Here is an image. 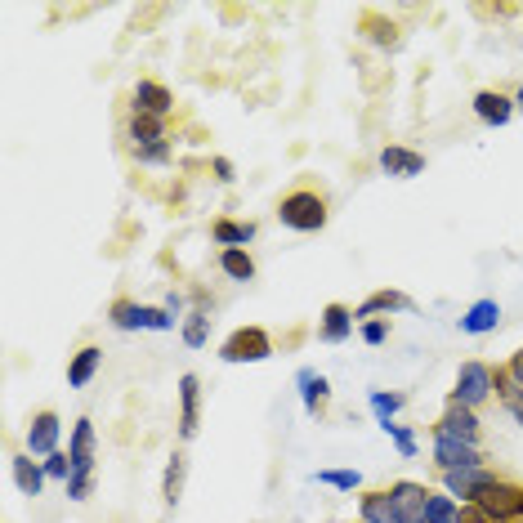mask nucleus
Returning <instances> with one entry per match:
<instances>
[{"mask_svg":"<svg viewBox=\"0 0 523 523\" xmlns=\"http://www.w3.org/2000/svg\"><path fill=\"white\" fill-rule=\"evenodd\" d=\"M296 385H300L304 412H309L313 421H322V416H327V407H331V380L322 376V372H313V367H300Z\"/></svg>","mask_w":523,"mask_h":523,"instance_id":"13","label":"nucleus"},{"mask_svg":"<svg viewBox=\"0 0 523 523\" xmlns=\"http://www.w3.org/2000/svg\"><path fill=\"white\" fill-rule=\"evenodd\" d=\"M41 465H45V479H54V483H68V479H72V470H76L68 452H50Z\"/></svg>","mask_w":523,"mask_h":523,"instance_id":"36","label":"nucleus"},{"mask_svg":"<svg viewBox=\"0 0 523 523\" xmlns=\"http://www.w3.org/2000/svg\"><path fill=\"white\" fill-rule=\"evenodd\" d=\"M220 358L224 363H264L273 358V336L264 327H237L220 345Z\"/></svg>","mask_w":523,"mask_h":523,"instance_id":"5","label":"nucleus"},{"mask_svg":"<svg viewBox=\"0 0 523 523\" xmlns=\"http://www.w3.org/2000/svg\"><path fill=\"white\" fill-rule=\"evenodd\" d=\"M501 327V304L497 300H474L461 318V331L465 336H488V331Z\"/></svg>","mask_w":523,"mask_h":523,"instance_id":"21","label":"nucleus"},{"mask_svg":"<svg viewBox=\"0 0 523 523\" xmlns=\"http://www.w3.org/2000/svg\"><path fill=\"white\" fill-rule=\"evenodd\" d=\"M63 488H68L72 501H85V497H90V488H94V465H76L72 479L63 483Z\"/></svg>","mask_w":523,"mask_h":523,"instance_id":"35","label":"nucleus"},{"mask_svg":"<svg viewBox=\"0 0 523 523\" xmlns=\"http://www.w3.org/2000/svg\"><path fill=\"white\" fill-rule=\"evenodd\" d=\"M358 336H363V345H385V340H389V322L385 318L363 322V327H358Z\"/></svg>","mask_w":523,"mask_h":523,"instance_id":"37","label":"nucleus"},{"mask_svg":"<svg viewBox=\"0 0 523 523\" xmlns=\"http://www.w3.org/2000/svg\"><path fill=\"white\" fill-rule=\"evenodd\" d=\"M506 372H510V376H515V380H519V385H523V349H515V354H510V363H506Z\"/></svg>","mask_w":523,"mask_h":523,"instance_id":"40","label":"nucleus"},{"mask_svg":"<svg viewBox=\"0 0 523 523\" xmlns=\"http://www.w3.org/2000/svg\"><path fill=\"white\" fill-rule=\"evenodd\" d=\"M211 170H215L220 184H233V179H237V170H233V161H228V157H211Z\"/></svg>","mask_w":523,"mask_h":523,"instance_id":"38","label":"nucleus"},{"mask_svg":"<svg viewBox=\"0 0 523 523\" xmlns=\"http://www.w3.org/2000/svg\"><path fill=\"white\" fill-rule=\"evenodd\" d=\"M99 367H103V349L99 345H81L72 354V363H68V385L72 389H85L94 376H99Z\"/></svg>","mask_w":523,"mask_h":523,"instance_id":"22","label":"nucleus"},{"mask_svg":"<svg viewBox=\"0 0 523 523\" xmlns=\"http://www.w3.org/2000/svg\"><path fill=\"white\" fill-rule=\"evenodd\" d=\"M389 492H394V501L407 523H425V506H430V488H425V483L398 479V483H389Z\"/></svg>","mask_w":523,"mask_h":523,"instance_id":"17","label":"nucleus"},{"mask_svg":"<svg viewBox=\"0 0 523 523\" xmlns=\"http://www.w3.org/2000/svg\"><path fill=\"white\" fill-rule=\"evenodd\" d=\"M184 483H188V456L175 452L166 461V474H161V501H166V506H179V497H184Z\"/></svg>","mask_w":523,"mask_h":523,"instance_id":"25","label":"nucleus"},{"mask_svg":"<svg viewBox=\"0 0 523 523\" xmlns=\"http://www.w3.org/2000/svg\"><path fill=\"white\" fill-rule=\"evenodd\" d=\"M358 523H363V519H358Z\"/></svg>","mask_w":523,"mask_h":523,"instance_id":"42","label":"nucleus"},{"mask_svg":"<svg viewBox=\"0 0 523 523\" xmlns=\"http://www.w3.org/2000/svg\"><path fill=\"white\" fill-rule=\"evenodd\" d=\"M170 157H175V139H166V144H157V148H135L130 152L135 166H170Z\"/></svg>","mask_w":523,"mask_h":523,"instance_id":"32","label":"nucleus"},{"mask_svg":"<svg viewBox=\"0 0 523 523\" xmlns=\"http://www.w3.org/2000/svg\"><path fill=\"white\" fill-rule=\"evenodd\" d=\"M497 479H501V470H492V465H479V470H452V474H443V492L456 497L461 506H470V501H479Z\"/></svg>","mask_w":523,"mask_h":523,"instance_id":"8","label":"nucleus"},{"mask_svg":"<svg viewBox=\"0 0 523 523\" xmlns=\"http://www.w3.org/2000/svg\"><path fill=\"white\" fill-rule=\"evenodd\" d=\"M456 523H492V519L483 515V510L470 501V506H461V515H456Z\"/></svg>","mask_w":523,"mask_h":523,"instance_id":"39","label":"nucleus"},{"mask_svg":"<svg viewBox=\"0 0 523 523\" xmlns=\"http://www.w3.org/2000/svg\"><path fill=\"white\" fill-rule=\"evenodd\" d=\"M474 117H479L483 126H506V121L515 117V99L501 90H479L474 94Z\"/></svg>","mask_w":523,"mask_h":523,"instance_id":"20","label":"nucleus"},{"mask_svg":"<svg viewBox=\"0 0 523 523\" xmlns=\"http://www.w3.org/2000/svg\"><path fill=\"white\" fill-rule=\"evenodd\" d=\"M380 430H385L389 439H394V448H398V456H403V461H412V456H416V434L407 430V425H398V421H380Z\"/></svg>","mask_w":523,"mask_h":523,"instance_id":"33","label":"nucleus"},{"mask_svg":"<svg viewBox=\"0 0 523 523\" xmlns=\"http://www.w3.org/2000/svg\"><path fill=\"white\" fill-rule=\"evenodd\" d=\"M434 465H439L443 474H452V470H479V465H488V452H483V443L434 439Z\"/></svg>","mask_w":523,"mask_h":523,"instance_id":"9","label":"nucleus"},{"mask_svg":"<svg viewBox=\"0 0 523 523\" xmlns=\"http://www.w3.org/2000/svg\"><path fill=\"white\" fill-rule=\"evenodd\" d=\"M197 425H202V376L184 372L179 376V439H193Z\"/></svg>","mask_w":523,"mask_h":523,"instance_id":"10","label":"nucleus"},{"mask_svg":"<svg viewBox=\"0 0 523 523\" xmlns=\"http://www.w3.org/2000/svg\"><path fill=\"white\" fill-rule=\"evenodd\" d=\"M363 36L372 45H380V50H394L398 41H403V36H398V23H389V18H380V14H363Z\"/></svg>","mask_w":523,"mask_h":523,"instance_id":"28","label":"nucleus"},{"mask_svg":"<svg viewBox=\"0 0 523 523\" xmlns=\"http://www.w3.org/2000/svg\"><path fill=\"white\" fill-rule=\"evenodd\" d=\"M130 112L170 121V117H175V94H170V85L152 81V76H139V81L130 85Z\"/></svg>","mask_w":523,"mask_h":523,"instance_id":"7","label":"nucleus"},{"mask_svg":"<svg viewBox=\"0 0 523 523\" xmlns=\"http://www.w3.org/2000/svg\"><path fill=\"white\" fill-rule=\"evenodd\" d=\"M121 139H126V152H135V148H157V144H166L170 135H166V121L130 112L126 126H121Z\"/></svg>","mask_w":523,"mask_h":523,"instance_id":"14","label":"nucleus"},{"mask_svg":"<svg viewBox=\"0 0 523 523\" xmlns=\"http://www.w3.org/2000/svg\"><path fill=\"white\" fill-rule=\"evenodd\" d=\"M211 237H215V246H246V242H255V224L251 220H215L211 224Z\"/></svg>","mask_w":523,"mask_h":523,"instance_id":"27","label":"nucleus"},{"mask_svg":"<svg viewBox=\"0 0 523 523\" xmlns=\"http://www.w3.org/2000/svg\"><path fill=\"white\" fill-rule=\"evenodd\" d=\"M492 372H497V367L479 363V358H465L448 398H452V403H465V407H474V412H479L483 403H492V398H497V376H492Z\"/></svg>","mask_w":523,"mask_h":523,"instance_id":"2","label":"nucleus"},{"mask_svg":"<svg viewBox=\"0 0 523 523\" xmlns=\"http://www.w3.org/2000/svg\"><path fill=\"white\" fill-rule=\"evenodd\" d=\"M358 519L363 523H407L389 488H363L358 492Z\"/></svg>","mask_w":523,"mask_h":523,"instance_id":"12","label":"nucleus"},{"mask_svg":"<svg viewBox=\"0 0 523 523\" xmlns=\"http://www.w3.org/2000/svg\"><path fill=\"white\" fill-rule=\"evenodd\" d=\"M215 264H220V273L228 282H255V260L246 246H224V251L215 255Z\"/></svg>","mask_w":523,"mask_h":523,"instance_id":"23","label":"nucleus"},{"mask_svg":"<svg viewBox=\"0 0 523 523\" xmlns=\"http://www.w3.org/2000/svg\"><path fill=\"white\" fill-rule=\"evenodd\" d=\"M278 220H282V228H291V233H318V228H327V220H331L327 197L309 184L291 188V193L278 202Z\"/></svg>","mask_w":523,"mask_h":523,"instance_id":"1","label":"nucleus"},{"mask_svg":"<svg viewBox=\"0 0 523 523\" xmlns=\"http://www.w3.org/2000/svg\"><path fill=\"white\" fill-rule=\"evenodd\" d=\"M430 434H434V439L479 443V439H483V421H479V412H474V407L452 403V398H448V407H443V416L430 425Z\"/></svg>","mask_w":523,"mask_h":523,"instance_id":"6","label":"nucleus"},{"mask_svg":"<svg viewBox=\"0 0 523 523\" xmlns=\"http://www.w3.org/2000/svg\"><path fill=\"white\" fill-rule=\"evenodd\" d=\"M354 309L349 304H327L322 309V322H318V340H327V345H345L349 336H354Z\"/></svg>","mask_w":523,"mask_h":523,"instance_id":"19","label":"nucleus"},{"mask_svg":"<svg viewBox=\"0 0 523 523\" xmlns=\"http://www.w3.org/2000/svg\"><path fill=\"white\" fill-rule=\"evenodd\" d=\"M380 170L389 179H416V175H425V157L403 144H385L380 148Z\"/></svg>","mask_w":523,"mask_h":523,"instance_id":"15","label":"nucleus"},{"mask_svg":"<svg viewBox=\"0 0 523 523\" xmlns=\"http://www.w3.org/2000/svg\"><path fill=\"white\" fill-rule=\"evenodd\" d=\"M313 479L327 483V488H336V492H363V474L358 470H318Z\"/></svg>","mask_w":523,"mask_h":523,"instance_id":"31","label":"nucleus"},{"mask_svg":"<svg viewBox=\"0 0 523 523\" xmlns=\"http://www.w3.org/2000/svg\"><path fill=\"white\" fill-rule=\"evenodd\" d=\"M474 506H479L492 523H523V483L510 479V474H501Z\"/></svg>","mask_w":523,"mask_h":523,"instance_id":"3","label":"nucleus"},{"mask_svg":"<svg viewBox=\"0 0 523 523\" xmlns=\"http://www.w3.org/2000/svg\"><path fill=\"white\" fill-rule=\"evenodd\" d=\"M412 309L416 304H412V296H403V291H372V296L354 309V318L372 322V318H385V313H412Z\"/></svg>","mask_w":523,"mask_h":523,"instance_id":"18","label":"nucleus"},{"mask_svg":"<svg viewBox=\"0 0 523 523\" xmlns=\"http://www.w3.org/2000/svg\"><path fill=\"white\" fill-rule=\"evenodd\" d=\"M59 430H63V421H59V412H36L32 421H27V434H23V443H27V452L32 456H50V452H59Z\"/></svg>","mask_w":523,"mask_h":523,"instance_id":"11","label":"nucleus"},{"mask_svg":"<svg viewBox=\"0 0 523 523\" xmlns=\"http://www.w3.org/2000/svg\"><path fill=\"white\" fill-rule=\"evenodd\" d=\"M492 376H497V403L506 407V412H510V421H515L519 430H523V385H519V380L506 372V363H501Z\"/></svg>","mask_w":523,"mask_h":523,"instance_id":"24","label":"nucleus"},{"mask_svg":"<svg viewBox=\"0 0 523 523\" xmlns=\"http://www.w3.org/2000/svg\"><path fill=\"white\" fill-rule=\"evenodd\" d=\"M108 318L117 331H175V318L166 309H152L139 300H112Z\"/></svg>","mask_w":523,"mask_h":523,"instance_id":"4","label":"nucleus"},{"mask_svg":"<svg viewBox=\"0 0 523 523\" xmlns=\"http://www.w3.org/2000/svg\"><path fill=\"white\" fill-rule=\"evenodd\" d=\"M68 456H72V465H94V421L90 416H81V421L72 425Z\"/></svg>","mask_w":523,"mask_h":523,"instance_id":"26","label":"nucleus"},{"mask_svg":"<svg viewBox=\"0 0 523 523\" xmlns=\"http://www.w3.org/2000/svg\"><path fill=\"white\" fill-rule=\"evenodd\" d=\"M179 336H184L188 349H202L206 340H211V309H193L184 313V327H179Z\"/></svg>","mask_w":523,"mask_h":523,"instance_id":"29","label":"nucleus"},{"mask_svg":"<svg viewBox=\"0 0 523 523\" xmlns=\"http://www.w3.org/2000/svg\"><path fill=\"white\" fill-rule=\"evenodd\" d=\"M515 112H523V85H519V94H515Z\"/></svg>","mask_w":523,"mask_h":523,"instance_id":"41","label":"nucleus"},{"mask_svg":"<svg viewBox=\"0 0 523 523\" xmlns=\"http://www.w3.org/2000/svg\"><path fill=\"white\" fill-rule=\"evenodd\" d=\"M367 403H372V412L380 416V421H394V412H403L407 398L403 394H385V389H372V398H367Z\"/></svg>","mask_w":523,"mask_h":523,"instance_id":"34","label":"nucleus"},{"mask_svg":"<svg viewBox=\"0 0 523 523\" xmlns=\"http://www.w3.org/2000/svg\"><path fill=\"white\" fill-rule=\"evenodd\" d=\"M9 474H14V488L23 492V497H41L45 492V465L32 461V452H14L9 456Z\"/></svg>","mask_w":523,"mask_h":523,"instance_id":"16","label":"nucleus"},{"mask_svg":"<svg viewBox=\"0 0 523 523\" xmlns=\"http://www.w3.org/2000/svg\"><path fill=\"white\" fill-rule=\"evenodd\" d=\"M461 515V501L448 492H430V506H425V523H456Z\"/></svg>","mask_w":523,"mask_h":523,"instance_id":"30","label":"nucleus"}]
</instances>
